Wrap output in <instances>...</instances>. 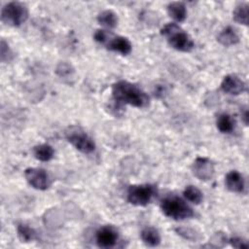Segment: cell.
Here are the masks:
<instances>
[{
	"label": "cell",
	"instance_id": "obj_1",
	"mask_svg": "<svg viewBox=\"0 0 249 249\" xmlns=\"http://www.w3.org/2000/svg\"><path fill=\"white\" fill-rule=\"evenodd\" d=\"M112 95L115 101L137 108L146 107L150 102V98L145 91L127 81H119L115 83L112 87Z\"/></svg>",
	"mask_w": 249,
	"mask_h": 249
},
{
	"label": "cell",
	"instance_id": "obj_2",
	"mask_svg": "<svg viewBox=\"0 0 249 249\" xmlns=\"http://www.w3.org/2000/svg\"><path fill=\"white\" fill-rule=\"evenodd\" d=\"M160 34L165 37L168 44L177 51L187 53L191 52L195 47L191 36L174 22L165 24L160 29Z\"/></svg>",
	"mask_w": 249,
	"mask_h": 249
},
{
	"label": "cell",
	"instance_id": "obj_3",
	"mask_svg": "<svg viewBox=\"0 0 249 249\" xmlns=\"http://www.w3.org/2000/svg\"><path fill=\"white\" fill-rule=\"evenodd\" d=\"M162 213L174 220H185L192 218L195 213L185 200L177 196H167L160 201Z\"/></svg>",
	"mask_w": 249,
	"mask_h": 249
},
{
	"label": "cell",
	"instance_id": "obj_4",
	"mask_svg": "<svg viewBox=\"0 0 249 249\" xmlns=\"http://www.w3.org/2000/svg\"><path fill=\"white\" fill-rule=\"evenodd\" d=\"M93 37L96 42L104 45L110 51L118 52L124 55H126L131 52V43L125 37L114 35L113 33L103 29L96 30Z\"/></svg>",
	"mask_w": 249,
	"mask_h": 249
},
{
	"label": "cell",
	"instance_id": "obj_5",
	"mask_svg": "<svg viewBox=\"0 0 249 249\" xmlns=\"http://www.w3.org/2000/svg\"><path fill=\"white\" fill-rule=\"evenodd\" d=\"M28 18V11L20 2H10L1 10V20L11 26H19Z\"/></svg>",
	"mask_w": 249,
	"mask_h": 249
},
{
	"label": "cell",
	"instance_id": "obj_6",
	"mask_svg": "<svg viewBox=\"0 0 249 249\" xmlns=\"http://www.w3.org/2000/svg\"><path fill=\"white\" fill-rule=\"evenodd\" d=\"M157 195V188L151 184L132 185L127 190V200L137 206H145Z\"/></svg>",
	"mask_w": 249,
	"mask_h": 249
},
{
	"label": "cell",
	"instance_id": "obj_7",
	"mask_svg": "<svg viewBox=\"0 0 249 249\" xmlns=\"http://www.w3.org/2000/svg\"><path fill=\"white\" fill-rule=\"evenodd\" d=\"M66 139L78 151L90 154L95 150L94 141L79 127H71L66 131Z\"/></svg>",
	"mask_w": 249,
	"mask_h": 249
},
{
	"label": "cell",
	"instance_id": "obj_8",
	"mask_svg": "<svg viewBox=\"0 0 249 249\" xmlns=\"http://www.w3.org/2000/svg\"><path fill=\"white\" fill-rule=\"evenodd\" d=\"M24 176L26 181L29 183V185L36 190H40V191L47 190L51 184L48 173L42 168H37V167L26 168L24 171Z\"/></svg>",
	"mask_w": 249,
	"mask_h": 249
},
{
	"label": "cell",
	"instance_id": "obj_9",
	"mask_svg": "<svg viewBox=\"0 0 249 249\" xmlns=\"http://www.w3.org/2000/svg\"><path fill=\"white\" fill-rule=\"evenodd\" d=\"M119 238L117 230L112 226H104L97 230L95 233L96 244L101 248L114 247Z\"/></svg>",
	"mask_w": 249,
	"mask_h": 249
},
{
	"label": "cell",
	"instance_id": "obj_10",
	"mask_svg": "<svg viewBox=\"0 0 249 249\" xmlns=\"http://www.w3.org/2000/svg\"><path fill=\"white\" fill-rule=\"evenodd\" d=\"M194 174L200 180H209L214 174V165L206 158H196L193 164Z\"/></svg>",
	"mask_w": 249,
	"mask_h": 249
},
{
	"label": "cell",
	"instance_id": "obj_11",
	"mask_svg": "<svg viewBox=\"0 0 249 249\" xmlns=\"http://www.w3.org/2000/svg\"><path fill=\"white\" fill-rule=\"evenodd\" d=\"M221 89L223 91L229 94L237 95L243 92L246 89L245 83L235 75H227L224 77L221 83Z\"/></svg>",
	"mask_w": 249,
	"mask_h": 249
},
{
	"label": "cell",
	"instance_id": "obj_12",
	"mask_svg": "<svg viewBox=\"0 0 249 249\" xmlns=\"http://www.w3.org/2000/svg\"><path fill=\"white\" fill-rule=\"evenodd\" d=\"M226 187L234 193H241L244 190L243 176L236 170L230 171L225 178Z\"/></svg>",
	"mask_w": 249,
	"mask_h": 249
},
{
	"label": "cell",
	"instance_id": "obj_13",
	"mask_svg": "<svg viewBox=\"0 0 249 249\" xmlns=\"http://www.w3.org/2000/svg\"><path fill=\"white\" fill-rule=\"evenodd\" d=\"M217 40L220 44L228 47L237 44L239 42V37L232 27L228 26L219 33Z\"/></svg>",
	"mask_w": 249,
	"mask_h": 249
},
{
	"label": "cell",
	"instance_id": "obj_14",
	"mask_svg": "<svg viewBox=\"0 0 249 249\" xmlns=\"http://www.w3.org/2000/svg\"><path fill=\"white\" fill-rule=\"evenodd\" d=\"M142 241L151 247L158 246L160 242V235L157 229L153 227H147L141 231L140 233Z\"/></svg>",
	"mask_w": 249,
	"mask_h": 249
},
{
	"label": "cell",
	"instance_id": "obj_15",
	"mask_svg": "<svg viewBox=\"0 0 249 249\" xmlns=\"http://www.w3.org/2000/svg\"><path fill=\"white\" fill-rule=\"evenodd\" d=\"M168 15L176 21H184L187 17V9L182 2H171L167 6Z\"/></svg>",
	"mask_w": 249,
	"mask_h": 249
},
{
	"label": "cell",
	"instance_id": "obj_16",
	"mask_svg": "<svg viewBox=\"0 0 249 249\" xmlns=\"http://www.w3.org/2000/svg\"><path fill=\"white\" fill-rule=\"evenodd\" d=\"M97 21L107 28H114L118 24V17L113 11L106 10L97 16Z\"/></svg>",
	"mask_w": 249,
	"mask_h": 249
},
{
	"label": "cell",
	"instance_id": "obj_17",
	"mask_svg": "<svg viewBox=\"0 0 249 249\" xmlns=\"http://www.w3.org/2000/svg\"><path fill=\"white\" fill-rule=\"evenodd\" d=\"M33 154L37 160L41 161H48L53 159L54 151L49 144H41L34 147Z\"/></svg>",
	"mask_w": 249,
	"mask_h": 249
},
{
	"label": "cell",
	"instance_id": "obj_18",
	"mask_svg": "<svg viewBox=\"0 0 249 249\" xmlns=\"http://www.w3.org/2000/svg\"><path fill=\"white\" fill-rule=\"evenodd\" d=\"M217 128L223 133H230L234 128V122L228 114H221L217 119Z\"/></svg>",
	"mask_w": 249,
	"mask_h": 249
},
{
	"label": "cell",
	"instance_id": "obj_19",
	"mask_svg": "<svg viewBox=\"0 0 249 249\" xmlns=\"http://www.w3.org/2000/svg\"><path fill=\"white\" fill-rule=\"evenodd\" d=\"M17 231L21 242H31L36 238V231L25 224H19L17 228Z\"/></svg>",
	"mask_w": 249,
	"mask_h": 249
},
{
	"label": "cell",
	"instance_id": "obj_20",
	"mask_svg": "<svg viewBox=\"0 0 249 249\" xmlns=\"http://www.w3.org/2000/svg\"><path fill=\"white\" fill-rule=\"evenodd\" d=\"M248 15H249V11H248L247 4H240V5L236 6L232 13L233 19L237 23H240L243 25L248 24Z\"/></svg>",
	"mask_w": 249,
	"mask_h": 249
},
{
	"label": "cell",
	"instance_id": "obj_21",
	"mask_svg": "<svg viewBox=\"0 0 249 249\" xmlns=\"http://www.w3.org/2000/svg\"><path fill=\"white\" fill-rule=\"evenodd\" d=\"M183 195L189 201H191L195 204H199L203 199V196H202V193L200 192V190L192 185L187 186L185 188Z\"/></svg>",
	"mask_w": 249,
	"mask_h": 249
},
{
	"label": "cell",
	"instance_id": "obj_22",
	"mask_svg": "<svg viewBox=\"0 0 249 249\" xmlns=\"http://www.w3.org/2000/svg\"><path fill=\"white\" fill-rule=\"evenodd\" d=\"M175 231L178 234L189 240H196L199 238L198 234L193 229L190 228H177Z\"/></svg>",
	"mask_w": 249,
	"mask_h": 249
},
{
	"label": "cell",
	"instance_id": "obj_23",
	"mask_svg": "<svg viewBox=\"0 0 249 249\" xmlns=\"http://www.w3.org/2000/svg\"><path fill=\"white\" fill-rule=\"evenodd\" d=\"M0 56L1 60L4 62L6 60H9V56H11V51L9 48V45L2 40L1 41V47H0Z\"/></svg>",
	"mask_w": 249,
	"mask_h": 249
},
{
	"label": "cell",
	"instance_id": "obj_24",
	"mask_svg": "<svg viewBox=\"0 0 249 249\" xmlns=\"http://www.w3.org/2000/svg\"><path fill=\"white\" fill-rule=\"evenodd\" d=\"M230 243H231V245L232 247L238 248V249L239 248H247L249 246L248 243L244 239H242L240 237H231L230 239Z\"/></svg>",
	"mask_w": 249,
	"mask_h": 249
},
{
	"label": "cell",
	"instance_id": "obj_25",
	"mask_svg": "<svg viewBox=\"0 0 249 249\" xmlns=\"http://www.w3.org/2000/svg\"><path fill=\"white\" fill-rule=\"evenodd\" d=\"M70 69H71V67H70L69 64H67V63H60L56 70H63V71L59 72L58 74L61 75V76H64L66 74H70V72H71Z\"/></svg>",
	"mask_w": 249,
	"mask_h": 249
}]
</instances>
